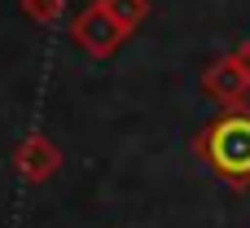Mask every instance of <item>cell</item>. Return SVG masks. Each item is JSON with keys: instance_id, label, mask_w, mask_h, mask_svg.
I'll list each match as a JSON object with an SVG mask.
<instances>
[{"instance_id": "cell-1", "label": "cell", "mask_w": 250, "mask_h": 228, "mask_svg": "<svg viewBox=\"0 0 250 228\" xmlns=\"http://www.w3.org/2000/svg\"><path fill=\"white\" fill-rule=\"evenodd\" d=\"M198 154L211 163L215 176H224V180H233V185H250V114L246 110L220 114V119L202 132Z\"/></svg>"}, {"instance_id": "cell-2", "label": "cell", "mask_w": 250, "mask_h": 228, "mask_svg": "<svg viewBox=\"0 0 250 228\" xmlns=\"http://www.w3.org/2000/svg\"><path fill=\"white\" fill-rule=\"evenodd\" d=\"M70 35H75V44L83 48V53H92V57H110L132 31L101 4V0H92L88 9H79L75 13V22H70Z\"/></svg>"}, {"instance_id": "cell-3", "label": "cell", "mask_w": 250, "mask_h": 228, "mask_svg": "<svg viewBox=\"0 0 250 228\" xmlns=\"http://www.w3.org/2000/svg\"><path fill=\"white\" fill-rule=\"evenodd\" d=\"M13 167L26 185H44L57 167H62V149L44 136V132H31L18 149H13Z\"/></svg>"}, {"instance_id": "cell-4", "label": "cell", "mask_w": 250, "mask_h": 228, "mask_svg": "<svg viewBox=\"0 0 250 228\" xmlns=\"http://www.w3.org/2000/svg\"><path fill=\"white\" fill-rule=\"evenodd\" d=\"M202 88L220 101V105H242V97L250 92V70L237 62V53H229V57H220V62H211V70L202 75Z\"/></svg>"}, {"instance_id": "cell-5", "label": "cell", "mask_w": 250, "mask_h": 228, "mask_svg": "<svg viewBox=\"0 0 250 228\" xmlns=\"http://www.w3.org/2000/svg\"><path fill=\"white\" fill-rule=\"evenodd\" d=\"M101 4H105V9L127 26V31H136V26L149 18V0H101Z\"/></svg>"}, {"instance_id": "cell-6", "label": "cell", "mask_w": 250, "mask_h": 228, "mask_svg": "<svg viewBox=\"0 0 250 228\" xmlns=\"http://www.w3.org/2000/svg\"><path fill=\"white\" fill-rule=\"evenodd\" d=\"M62 9H66V0H22V13H26L31 22H40V26L57 22V18H62Z\"/></svg>"}, {"instance_id": "cell-7", "label": "cell", "mask_w": 250, "mask_h": 228, "mask_svg": "<svg viewBox=\"0 0 250 228\" xmlns=\"http://www.w3.org/2000/svg\"><path fill=\"white\" fill-rule=\"evenodd\" d=\"M237 62L250 70V40H246V44H237Z\"/></svg>"}]
</instances>
